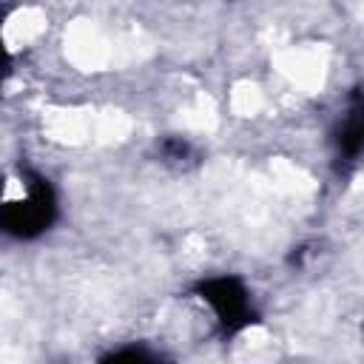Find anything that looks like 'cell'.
<instances>
[{
  "label": "cell",
  "mask_w": 364,
  "mask_h": 364,
  "mask_svg": "<svg viewBox=\"0 0 364 364\" xmlns=\"http://www.w3.org/2000/svg\"><path fill=\"white\" fill-rule=\"evenodd\" d=\"M0 26H3V11H0ZM9 74H11V54H9L6 43H3V31H0V88L9 80Z\"/></svg>",
  "instance_id": "obj_6"
},
{
  "label": "cell",
  "mask_w": 364,
  "mask_h": 364,
  "mask_svg": "<svg viewBox=\"0 0 364 364\" xmlns=\"http://www.w3.org/2000/svg\"><path fill=\"white\" fill-rule=\"evenodd\" d=\"M100 364H162V361L145 347H122V350L108 353Z\"/></svg>",
  "instance_id": "obj_4"
},
{
  "label": "cell",
  "mask_w": 364,
  "mask_h": 364,
  "mask_svg": "<svg viewBox=\"0 0 364 364\" xmlns=\"http://www.w3.org/2000/svg\"><path fill=\"white\" fill-rule=\"evenodd\" d=\"M57 219L51 182L31 171L14 168L0 173V233L11 239H37Z\"/></svg>",
  "instance_id": "obj_1"
},
{
  "label": "cell",
  "mask_w": 364,
  "mask_h": 364,
  "mask_svg": "<svg viewBox=\"0 0 364 364\" xmlns=\"http://www.w3.org/2000/svg\"><path fill=\"white\" fill-rule=\"evenodd\" d=\"M193 296L210 307V313L225 336L242 333L256 318L250 290L236 276H208L193 284Z\"/></svg>",
  "instance_id": "obj_2"
},
{
  "label": "cell",
  "mask_w": 364,
  "mask_h": 364,
  "mask_svg": "<svg viewBox=\"0 0 364 364\" xmlns=\"http://www.w3.org/2000/svg\"><path fill=\"white\" fill-rule=\"evenodd\" d=\"M361 142H364V122H361V94L353 91L350 94V108L341 117L338 128H336V154L341 162L353 165L361 154Z\"/></svg>",
  "instance_id": "obj_3"
},
{
  "label": "cell",
  "mask_w": 364,
  "mask_h": 364,
  "mask_svg": "<svg viewBox=\"0 0 364 364\" xmlns=\"http://www.w3.org/2000/svg\"><path fill=\"white\" fill-rule=\"evenodd\" d=\"M159 154L165 156V162H185L191 156V145L179 136H168V139H162Z\"/></svg>",
  "instance_id": "obj_5"
}]
</instances>
